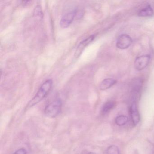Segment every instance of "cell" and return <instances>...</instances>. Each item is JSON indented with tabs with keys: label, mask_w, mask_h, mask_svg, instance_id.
I'll use <instances>...</instances> for the list:
<instances>
[{
	"label": "cell",
	"mask_w": 154,
	"mask_h": 154,
	"mask_svg": "<svg viewBox=\"0 0 154 154\" xmlns=\"http://www.w3.org/2000/svg\"><path fill=\"white\" fill-rule=\"evenodd\" d=\"M53 81L51 79H48L44 82L39 87L35 95L29 102L26 108L33 107L42 101L49 93L53 86Z\"/></svg>",
	"instance_id": "1"
},
{
	"label": "cell",
	"mask_w": 154,
	"mask_h": 154,
	"mask_svg": "<svg viewBox=\"0 0 154 154\" xmlns=\"http://www.w3.org/2000/svg\"><path fill=\"white\" fill-rule=\"evenodd\" d=\"M62 106V103L61 100L53 101L48 104L45 108V114L49 118H55L61 112Z\"/></svg>",
	"instance_id": "2"
},
{
	"label": "cell",
	"mask_w": 154,
	"mask_h": 154,
	"mask_svg": "<svg viewBox=\"0 0 154 154\" xmlns=\"http://www.w3.org/2000/svg\"><path fill=\"white\" fill-rule=\"evenodd\" d=\"M77 12L76 9H74L66 13L61 18L60 26L62 28H66L72 24Z\"/></svg>",
	"instance_id": "3"
},
{
	"label": "cell",
	"mask_w": 154,
	"mask_h": 154,
	"mask_svg": "<svg viewBox=\"0 0 154 154\" xmlns=\"http://www.w3.org/2000/svg\"><path fill=\"white\" fill-rule=\"evenodd\" d=\"M132 43V39L130 36L126 34H122L117 39L116 46L119 49H125L128 48Z\"/></svg>",
	"instance_id": "4"
},
{
	"label": "cell",
	"mask_w": 154,
	"mask_h": 154,
	"mask_svg": "<svg viewBox=\"0 0 154 154\" xmlns=\"http://www.w3.org/2000/svg\"><path fill=\"white\" fill-rule=\"evenodd\" d=\"M150 59V56L149 55H144L137 57L134 63L136 70L138 71L143 70L147 66Z\"/></svg>",
	"instance_id": "5"
},
{
	"label": "cell",
	"mask_w": 154,
	"mask_h": 154,
	"mask_svg": "<svg viewBox=\"0 0 154 154\" xmlns=\"http://www.w3.org/2000/svg\"><path fill=\"white\" fill-rule=\"evenodd\" d=\"M95 37L96 36L94 35H91L85 39H84L79 44L74 54V57L75 58H78L81 55L85 48L94 41Z\"/></svg>",
	"instance_id": "6"
},
{
	"label": "cell",
	"mask_w": 154,
	"mask_h": 154,
	"mask_svg": "<svg viewBox=\"0 0 154 154\" xmlns=\"http://www.w3.org/2000/svg\"><path fill=\"white\" fill-rule=\"evenodd\" d=\"M130 111L131 116L133 124L136 126L139 122L140 117L139 112L138 110L137 107L135 103H133L131 104L130 109Z\"/></svg>",
	"instance_id": "7"
},
{
	"label": "cell",
	"mask_w": 154,
	"mask_h": 154,
	"mask_svg": "<svg viewBox=\"0 0 154 154\" xmlns=\"http://www.w3.org/2000/svg\"><path fill=\"white\" fill-rule=\"evenodd\" d=\"M117 83V81L112 78H106L104 79L100 85V89L102 91L111 88Z\"/></svg>",
	"instance_id": "8"
},
{
	"label": "cell",
	"mask_w": 154,
	"mask_h": 154,
	"mask_svg": "<svg viewBox=\"0 0 154 154\" xmlns=\"http://www.w3.org/2000/svg\"><path fill=\"white\" fill-rule=\"evenodd\" d=\"M154 14L153 9L150 6H148L140 11L138 15L139 17H152L154 15Z\"/></svg>",
	"instance_id": "9"
},
{
	"label": "cell",
	"mask_w": 154,
	"mask_h": 154,
	"mask_svg": "<svg viewBox=\"0 0 154 154\" xmlns=\"http://www.w3.org/2000/svg\"><path fill=\"white\" fill-rule=\"evenodd\" d=\"M116 105V103L114 102L110 101L106 102L103 106L102 112L103 115H106Z\"/></svg>",
	"instance_id": "10"
},
{
	"label": "cell",
	"mask_w": 154,
	"mask_h": 154,
	"mask_svg": "<svg viewBox=\"0 0 154 154\" xmlns=\"http://www.w3.org/2000/svg\"><path fill=\"white\" fill-rule=\"evenodd\" d=\"M128 119L125 115H120L118 116L115 119V122L117 125L119 126H123L128 122Z\"/></svg>",
	"instance_id": "11"
},
{
	"label": "cell",
	"mask_w": 154,
	"mask_h": 154,
	"mask_svg": "<svg viewBox=\"0 0 154 154\" xmlns=\"http://www.w3.org/2000/svg\"><path fill=\"white\" fill-rule=\"evenodd\" d=\"M107 154H120L119 149L117 146L112 145L107 149Z\"/></svg>",
	"instance_id": "12"
},
{
	"label": "cell",
	"mask_w": 154,
	"mask_h": 154,
	"mask_svg": "<svg viewBox=\"0 0 154 154\" xmlns=\"http://www.w3.org/2000/svg\"><path fill=\"white\" fill-rule=\"evenodd\" d=\"M35 15L37 17H39L43 16L42 10H41V7L40 6H38L36 7L35 10Z\"/></svg>",
	"instance_id": "13"
},
{
	"label": "cell",
	"mask_w": 154,
	"mask_h": 154,
	"mask_svg": "<svg viewBox=\"0 0 154 154\" xmlns=\"http://www.w3.org/2000/svg\"><path fill=\"white\" fill-rule=\"evenodd\" d=\"M14 154H27V151L25 149L22 148L16 151Z\"/></svg>",
	"instance_id": "14"
},
{
	"label": "cell",
	"mask_w": 154,
	"mask_h": 154,
	"mask_svg": "<svg viewBox=\"0 0 154 154\" xmlns=\"http://www.w3.org/2000/svg\"><path fill=\"white\" fill-rule=\"evenodd\" d=\"M88 154H95V153H93V152H90V153H88Z\"/></svg>",
	"instance_id": "15"
}]
</instances>
